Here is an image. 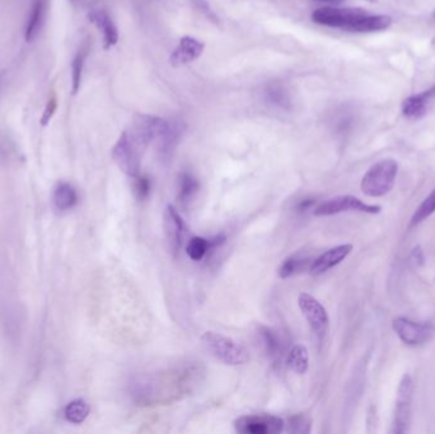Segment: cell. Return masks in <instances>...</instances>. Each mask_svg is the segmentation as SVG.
<instances>
[{
  "mask_svg": "<svg viewBox=\"0 0 435 434\" xmlns=\"http://www.w3.org/2000/svg\"><path fill=\"white\" fill-rule=\"evenodd\" d=\"M314 203L316 202L313 199H306V200H303L301 204L298 205V209H299V212H307V210H310L314 206Z\"/></svg>",
  "mask_w": 435,
  "mask_h": 434,
  "instance_id": "32",
  "label": "cell"
},
{
  "mask_svg": "<svg viewBox=\"0 0 435 434\" xmlns=\"http://www.w3.org/2000/svg\"><path fill=\"white\" fill-rule=\"evenodd\" d=\"M49 10V0H32L29 13L27 17L26 29H25V40L26 43H32L40 35L47 17Z\"/></svg>",
  "mask_w": 435,
  "mask_h": 434,
  "instance_id": "14",
  "label": "cell"
},
{
  "mask_svg": "<svg viewBox=\"0 0 435 434\" xmlns=\"http://www.w3.org/2000/svg\"><path fill=\"white\" fill-rule=\"evenodd\" d=\"M286 363L290 370L298 374H304L310 367V355L306 346L302 344L294 346L286 357Z\"/></svg>",
  "mask_w": 435,
  "mask_h": 434,
  "instance_id": "22",
  "label": "cell"
},
{
  "mask_svg": "<svg viewBox=\"0 0 435 434\" xmlns=\"http://www.w3.org/2000/svg\"><path fill=\"white\" fill-rule=\"evenodd\" d=\"M435 99V86L421 92L420 95H414L406 98L402 102V114L411 120H418L425 115L429 106Z\"/></svg>",
  "mask_w": 435,
  "mask_h": 434,
  "instance_id": "15",
  "label": "cell"
},
{
  "mask_svg": "<svg viewBox=\"0 0 435 434\" xmlns=\"http://www.w3.org/2000/svg\"><path fill=\"white\" fill-rule=\"evenodd\" d=\"M237 433L276 434L284 431V420L276 415H242L233 423Z\"/></svg>",
  "mask_w": 435,
  "mask_h": 434,
  "instance_id": "8",
  "label": "cell"
},
{
  "mask_svg": "<svg viewBox=\"0 0 435 434\" xmlns=\"http://www.w3.org/2000/svg\"><path fill=\"white\" fill-rule=\"evenodd\" d=\"M0 86H1V75H0Z\"/></svg>",
  "mask_w": 435,
  "mask_h": 434,
  "instance_id": "34",
  "label": "cell"
},
{
  "mask_svg": "<svg viewBox=\"0 0 435 434\" xmlns=\"http://www.w3.org/2000/svg\"><path fill=\"white\" fill-rule=\"evenodd\" d=\"M288 431L292 433L306 434L311 432V418L304 414H297L289 418L288 420Z\"/></svg>",
  "mask_w": 435,
  "mask_h": 434,
  "instance_id": "28",
  "label": "cell"
},
{
  "mask_svg": "<svg viewBox=\"0 0 435 434\" xmlns=\"http://www.w3.org/2000/svg\"><path fill=\"white\" fill-rule=\"evenodd\" d=\"M264 97L265 101L270 106H275L277 108H289L292 99H290V93L288 92V89L285 88L283 84L274 83L267 86L265 92H264Z\"/></svg>",
  "mask_w": 435,
  "mask_h": 434,
  "instance_id": "23",
  "label": "cell"
},
{
  "mask_svg": "<svg viewBox=\"0 0 435 434\" xmlns=\"http://www.w3.org/2000/svg\"><path fill=\"white\" fill-rule=\"evenodd\" d=\"M53 206L59 212H68L78 203L77 190L68 182H60L53 194Z\"/></svg>",
  "mask_w": 435,
  "mask_h": 434,
  "instance_id": "18",
  "label": "cell"
},
{
  "mask_svg": "<svg viewBox=\"0 0 435 434\" xmlns=\"http://www.w3.org/2000/svg\"><path fill=\"white\" fill-rule=\"evenodd\" d=\"M258 339L264 352L273 361L280 362L284 354V340L275 328L269 326H258Z\"/></svg>",
  "mask_w": 435,
  "mask_h": 434,
  "instance_id": "16",
  "label": "cell"
},
{
  "mask_svg": "<svg viewBox=\"0 0 435 434\" xmlns=\"http://www.w3.org/2000/svg\"><path fill=\"white\" fill-rule=\"evenodd\" d=\"M399 173V165L392 158L374 163L365 172L360 182V189L365 196L382 197L391 191Z\"/></svg>",
  "mask_w": 435,
  "mask_h": 434,
  "instance_id": "2",
  "label": "cell"
},
{
  "mask_svg": "<svg viewBox=\"0 0 435 434\" xmlns=\"http://www.w3.org/2000/svg\"><path fill=\"white\" fill-rule=\"evenodd\" d=\"M90 413L88 402L83 399L73 400L64 409V417L73 424H82Z\"/></svg>",
  "mask_w": 435,
  "mask_h": 434,
  "instance_id": "24",
  "label": "cell"
},
{
  "mask_svg": "<svg viewBox=\"0 0 435 434\" xmlns=\"http://www.w3.org/2000/svg\"><path fill=\"white\" fill-rule=\"evenodd\" d=\"M200 340L205 349L224 364L242 365L249 361V350L229 337L215 331H206Z\"/></svg>",
  "mask_w": 435,
  "mask_h": 434,
  "instance_id": "3",
  "label": "cell"
},
{
  "mask_svg": "<svg viewBox=\"0 0 435 434\" xmlns=\"http://www.w3.org/2000/svg\"><path fill=\"white\" fill-rule=\"evenodd\" d=\"M351 251H353V245H350V243L338 245L335 248H330L323 254H321L320 256L312 260L310 272L313 275L325 274L332 267L341 264L351 254Z\"/></svg>",
  "mask_w": 435,
  "mask_h": 434,
  "instance_id": "12",
  "label": "cell"
},
{
  "mask_svg": "<svg viewBox=\"0 0 435 434\" xmlns=\"http://www.w3.org/2000/svg\"><path fill=\"white\" fill-rule=\"evenodd\" d=\"M345 212H359L365 214H380L382 206L377 204H368L359 197L353 195H340L331 197L329 200L321 203L313 209V213L317 217H329Z\"/></svg>",
  "mask_w": 435,
  "mask_h": 434,
  "instance_id": "5",
  "label": "cell"
},
{
  "mask_svg": "<svg viewBox=\"0 0 435 434\" xmlns=\"http://www.w3.org/2000/svg\"><path fill=\"white\" fill-rule=\"evenodd\" d=\"M87 55H88V49L82 47L79 51L75 53V56L71 62V92H73V95H77L79 91Z\"/></svg>",
  "mask_w": 435,
  "mask_h": 434,
  "instance_id": "26",
  "label": "cell"
},
{
  "mask_svg": "<svg viewBox=\"0 0 435 434\" xmlns=\"http://www.w3.org/2000/svg\"><path fill=\"white\" fill-rule=\"evenodd\" d=\"M163 230L169 251L176 256L184 245L186 226L173 205H167L163 213Z\"/></svg>",
  "mask_w": 435,
  "mask_h": 434,
  "instance_id": "10",
  "label": "cell"
},
{
  "mask_svg": "<svg viewBox=\"0 0 435 434\" xmlns=\"http://www.w3.org/2000/svg\"><path fill=\"white\" fill-rule=\"evenodd\" d=\"M89 21L97 27L98 31L103 37L105 49H110L119 41V32L114 21L107 14L105 10H93L89 13Z\"/></svg>",
  "mask_w": 435,
  "mask_h": 434,
  "instance_id": "17",
  "label": "cell"
},
{
  "mask_svg": "<svg viewBox=\"0 0 435 434\" xmlns=\"http://www.w3.org/2000/svg\"><path fill=\"white\" fill-rule=\"evenodd\" d=\"M435 213V189L421 202L410 219V228L417 227Z\"/></svg>",
  "mask_w": 435,
  "mask_h": 434,
  "instance_id": "25",
  "label": "cell"
},
{
  "mask_svg": "<svg viewBox=\"0 0 435 434\" xmlns=\"http://www.w3.org/2000/svg\"><path fill=\"white\" fill-rule=\"evenodd\" d=\"M434 17H435V13H434Z\"/></svg>",
  "mask_w": 435,
  "mask_h": 434,
  "instance_id": "35",
  "label": "cell"
},
{
  "mask_svg": "<svg viewBox=\"0 0 435 434\" xmlns=\"http://www.w3.org/2000/svg\"><path fill=\"white\" fill-rule=\"evenodd\" d=\"M210 252L209 239L204 237H192L187 242L186 254L194 261H200Z\"/></svg>",
  "mask_w": 435,
  "mask_h": 434,
  "instance_id": "27",
  "label": "cell"
},
{
  "mask_svg": "<svg viewBox=\"0 0 435 434\" xmlns=\"http://www.w3.org/2000/svg\"><path fill=\"white\" fill-rule=\"evenodd\" d=\"M199 180L190 172H182L178 176V202L182 206H188L194 202L199 191Z\"/></svg>",
  "mask_w": 435,
  "mask_h": 434,
  "instance_id": "19",
  "label": "cell"
},
{
  "mask_svg": "<svg viewBox=\"0 0 435 434\" xmlns=\"http://www.w3.org/2000/svg\"><path fill=\"white\" fill-rule=\"evenodd\" d=\"M311 264V258H308L304 255L297 254L293 256H289L288 258H285L283 264L279 267V276L282 279H288L293 275L303 273L306 269H310Z\"/></svg>",
  "mask_w": 435,
  "mask_h": 434,
  "instance_id": "21",
  "label": "cell"
},
{
  "mask_svg": "<svg viewBox=\"0 0 435 434\" xmlns=\"http://www.w3.org/2000/svg\"><path fill=\"white\" fill-rule=\"evenodd\" d=\"M205 46L201 41L196 40L194 37L185 36L179 40L177 47L171 53L169 62L173 67H182L190 62L197 60L204 51Z\"/></svg>",
  "mask_w": 435,
  "mask_h": 434,
  "instance_id": "13",
  "label": "cell"
},
{
  "mask_svg": "<svg viewBox=\"0 0 435 434\" xmlns=\"http://www.w3.org/2000/svg\"><path fill=\"white\" fill-rule=\"evenodd\" d=\"M366 14L368 13L364 9L325 7L314 10L312 14V19L322 26L336 27L350 31L351 27Z\"/></svg>",
  "mask_w": 435,
  "mask_h": 434,
  "instance_id": "6",
  "label": "cell"
},
{
  "mask_svg": "<svg viewBox=\"0 0 435 434\" xmlns=\"http://www.w3.org/2000/svg\"><path fill=\"white\" fill-rule=\"evenodd\" d=\"M134 193L138 200H145L149 193H151V180L148 176H142V175H136L134 178Z\"/></svg>",
  "mask_w": 435,
  "mask_h": 434,
  "instance_id": "29",
  "label": "cell"
},
{
  "mask_svg": "<svg viewBox=\"0 0 435 434\" xmlns=\"http://www.w3.org/2000/svg\"><path fill=\"white\" fill-rule=\"evenodd\" d=\"M392 25V18L390 16H383V14H366L362 18L359 22H356L354 26L351 27L350 32H377L387 29Z\"/></svg>",
  "mask_w": 435,
  "mask_h": 434,
  "instance_id": "20",
  "label": "cell"
},
{
  "mask_svg": "<svg viewBox=\"0 0 435 434\" xmlns=\"http://www.w3.org/2000/svg\"><path fill=\"white\" fill-rule=\"evenodd\" d=\"M56 108H58V98H56V95H53L51 97L49 98V101H47V104H46V106H45L44 114L41 116V119H40V123L41 125H47L50 123V120H51V117H53V114L56 112Z\"/></svg>",
  "mask_w": 435,
  "mask_h": 434,
  "instance_id": "30",
  "label": "cell"
},
{
  "mask_svg": "<svg viewBox=\"0 0 435 434\" xmlns=\"http://www.w3.org/2000/svg\"><path fill=\"white\" fill-rule=\"evenodd\" d=\"M425 263V255H424V251L421 246H415V248L411 250L409 255V264L412 267H420V266L424 265Z\"/></svg>",
  "mask_w": 435,
  "mask_h": 434,
  "instance_id": "31",
  "label": "cell"
},
{
  "mask_svg": "<svg viewBox=\"0 0 435 434\" xmlns=\"http://www.w3.org/2000/svg\"><path fill=\"white\" fill-rule=\"evenodd\" d=\"M392 328L401 341L409 346H423L433 335L432 325L417 322L408 317H396L392 321Z\"/></svg>",
  "mask_w": 435,
  "mask_h": 434,
  "instance_id": "9",
  "label": "cell"
},
{
  "mask_svg": "<svg viewBox=\"0 0 435 434\" xmlns=\"http://www.w3.org/2000/svg\"><path fill=\"white\" fill-rule=\"evenodd\" d=\"M316 1H321V3H327L331 5H338L340 3H343L344 0H316Z\"/></svg>",
  "mask_w": 435,
  "mask_h": 434,
  "instance_id": "33",
  "label": "cell"
},
{
  "mask_svg": "<svg viewBox=\"0 0 435 434\" xmlns=\"http://www.w3.org/2000/svg\"><path fill=\"white\" fill-rule=\"evenodd\" d=\"M298 306L314 335L319 340H322L326 337L330 325L329 315L323 304L311 294L301 293L298 297Z\"/></svg>",
  "mask_w": 435,
  "mask_h": 434,
  "instance_id": "7",
  "label": "cell"
},
{
  "mask_svg": "<svg viewBox=\"0 0 435 434\" xmlns=\"http://www.w3.org/2000/svg\"><path fill=\"white\" fill-rule=\"evenodd\" d=\"M185 132V125L178 120L169 121L163 128V130L158 134V136L154 139L156 143V151L160 157V160L164 163H169L173 157L175 151L177 148L178 142Z\"/></svg>",
  "mask_w": 435,
  "mask_h": 434,
  "instance_id": "11",
  "label": "cell"
},
{
  "mask_svg": "<svg viewBox=\"0 0 435 434\" xmlns=\"http://www.w3.org/2000/svg\"><path fill=\"white\" fill-rule=\"evenodd\" d=\"M151 144L144 134L133 126L121 134L112 148V158L125 175L135 178L140 173L142 156Z\"/></svg>",
  "mask_w": 435,
  "mask_h": 434,
  "instance_id": "1",
  "label": "cell"
},
{
  "mask_svg": "<svg viewBox=\"0 0 435 434\" xmlns=\"http://www.w3.org/2000/svg\"><path fill=\"white\" fill-rule=\"evenodd\" d=\"M412 398H414V380L409 373H405L401 377L397 387L396 407L392 420L391 433H408L411 426V409H412Z\"/></svg>",
  "mask_w": 435,
  "mask_h": 434,
  "instance_id": "4",
  "label": "cell"
}]
</instances>
